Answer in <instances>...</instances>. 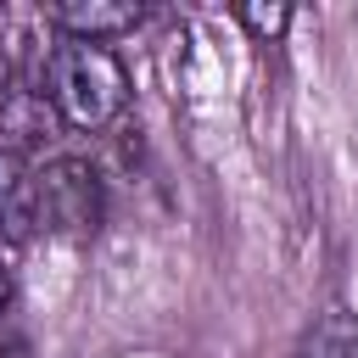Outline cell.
<instances>
[{
	"instance_id": "1",
	"label": "cell",
	"mask_w": 358,
	"mask_h": 358,
	"mask_svg": "<svg viewBox=\"0 0 358 358\" xmlns=\"http://www.w3.org/2000/svg\"><path fill=\"white\" fill-rule=\"evenodd\" d=\"M45 101H50V112L67 129L95 134V129H106V123L123 117V106H129V73H123V62L106 45L56 39L50 56H45Z\"/></svg>"
},
{
	"instance_id": "2",
	"label": "cell",
	"mask_w": 358,
	"mask_h": 358,
	"mask_svg": "<svg viewBox=\"0 0 358 358\" xmlns=\"http://www.w3.org/2000/svg\"><path fill=\"white\" fill-rule=\"evenodd\" d=\"M39 190V229L67 235V241H90L106 218V196H101V173L84 157H56L34 173Z\"/></svg>"
},
{
	"instance_id": "3",
	"label": "cell",
	"mask_w": 358,
	"mask_h": 358,
	"mask_svg": "<svg viewBox=\"0 0 358 358\" xmlns=\"http://www.w3.org/2000/svg\"><path fill=\"white\" fill-rule=\"evenodd\" d=\"M45 22L62 34V39H90V45H106V39H123L145 22L140 6L129 0H62L45 11Z\"/></svg>"
},
{
	"instance_id": "4",
	"label": "cell",
	"mask_w": 358,
	"mask_h": 358,
	"mask_svg": "<svg viewBox=\"0 0 358 358\" xmlns=\"http://www.w3.org/2000/svg\"><path fill=\"white\" fill-rule=\"evenodd\" d=\"M39 229V190H34V168L0 145V246H17Z\"/></svg>"
},
{
	"instance_id": "5",
	"label": "cell",
	"mask_w": 358,
	"mask_h": 358,
	"mask_svg": "<svg viewBox=\"0 0 358 358\" xmlns=\"http://www.w3.org/2000/svg\"><path fill=\"white\" fill-rule=\"evenodd\" d=\"M296 358H358V319L347 308H324L302 341H296Z\"/></svg>"
},
{
	"instance_id": "6",
	"label": "cell",
	"mask_w": 358,
	"mask_h": 358,
	"mask_svg": "<svg viewBox=\"0 0 358 358\" xmlns=\"http://www.w3.org/2000/svg\"><path fill=\"white\" fill-rule=\"evenodd\" d=\"M235 22H241L257 45H274V39L291 28V6H235Z\"/></svg>"
}]
</instances>
